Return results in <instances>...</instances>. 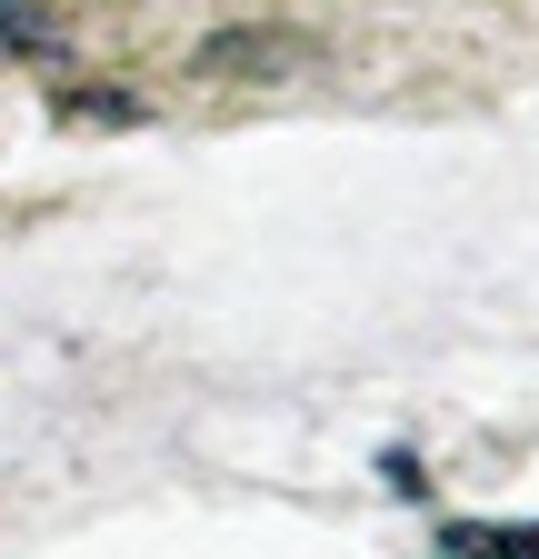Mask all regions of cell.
Wrapping results in <instances>:
<instances>
[{
	"label": "cell",
	"mask_w": 539,
	"mask_h": 559,
	"mask_svg": "<svg viewBox=\"0 0 539 559\" xmlns=\"http://www.w3.org/2000/svg\"><path fill=\"white\" fill-rule=\"evenodd\" d=\"M300 60V40L290 31H230V40H211L200 50V81H240V70H290Z\"/></svg>",
	"instance_id": "obj_1"
},
{
	"label": "cell",
	"mask_w": 539,
	"mask_h": 559,
	"mask_svg": "<svg viewBox=\"0 0 539 559\" xmlns=\"http://www.w3.org/2000/svg\"><path fill=\"white\" fill-rule=\"evenodd\" d=\"M440 559H539V520H459Z\"/></svg>",
	"instance_id": "obj_2"
},
{
	"label": "cell",
	"mask_w": 539,
	"mask_h": 559,
	"mask_svg": "<svg viewBox=\"0 0 539 559\" xmlns=\"http://www.w3.org/2000/svg\"><path fill=\"white\" fill-rule=\"evenodd\" d=\"M0 40H11V50H50V60H60V31L31 11V0H0Z\"/></svg>",
	"instance_id": "obj_3"
},
{
	"label": "cell",
	"mask_w": 539,
	"mask_h": 559,
	"mask_svg": "<svg viewBox=\"0 0 539 559\" xmlns=\"http://www.w3.org/2000/svg\"><path fill=\"white\" fill-rule=\"evenodd\" d=\"M71 110H81V120H130L141 100H130V91H71Z\"/></svg>",
	"instance_id": "obj_4"
}]
</instances>
